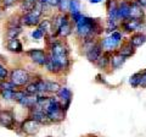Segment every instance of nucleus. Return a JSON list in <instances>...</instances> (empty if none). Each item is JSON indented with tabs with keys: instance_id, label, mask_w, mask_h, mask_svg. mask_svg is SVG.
<instances>
[{
	"instance_id": "nucleus-45",
	"label": "nucleus",
	"mask_w": 146,
	"mask_h": 137,
	"mask_svg": "<svg viewBox=\"0 0 146 137\" xmlns=\"http://www.w3.org/2000/svg\"><path fill=\"white\" fill-rule=\"evenodd\" d=\"M20 1H25V3H29V4H35L38 0H20Z\"/></svg>"
},
{
	"instance_id": "nucleus-19",
	"label": "nucleus",
	"mask_w": 146,
	"mask_h": 137,
	"mask_svg": "<svg viewBox=\"0 0 146 137\" xmlns=\"http://www.w3.org/2000/svg\"><path fill=\"white\" fill-rule=\"evenodd\" d=\"M73 31H74V25L70 21L63 26H61L60 28L55 32V34H56L57 38H60V39H67L70 36L73 34Z\"/></svg>"
},
{
	"instance_id": "nucleus-34",
	"label": "nucleus",
	"mask_w": 146,
	"mask_h": 137,
	"mask_svg": "<svg viewBox=\"0 0 146 137\" xmlns=\"http://www.w3.org/2000/svg\"><path fill=\"white\" fill-rule=\"evenodd\" d=\"M9 75H10V70H9V67L4 62L0 61V81L7 80Z\"/></svg>"
},
{
	"instance_id": "nucleus-17",
	"label": "nucleus",
	"mask_w": 146,
	"mask_h": 137,
	"mask_svg": "<svg viewBox=\"0 0 146 137\" xmlns=\"http://www.w3.org/2000/svg\"><path fill=\"white\" fill-rule=\"evenodd\" d=\"M127 59L124 56H122L119 53H112L110 54V68L111 70H118V68H121L123 65L125 64Z\"/></svg>"
},
{
	"instance_id": "nucleus-22",
	"label": "nucleus",
	"mask_w": 146,
	"mask_h": 137,
	"mask_svg": "<svg viewBox=\"0 0 146 137\" xmlns=\"http://www.w3.org/2000/svg\"><path fill=\"white\" fill-rule=\"evenodd\" d=\"M135 50H136L135 48H133L127 40H124V42L119 45V48L117 49V53H119L121 55L124 56L125 59H129L135 54Z\"/></svg>"
},
{
	"instance_id": "nucleus-20",
	"label": "nucleus",
	"mask_w": 146,
	"mask_h": 137,
	"mask_svg": "<svg viewBox=\"0 0 146 137\" xmlns=\"http://www.w3.org/2000/svg\"><path fill=\"white\" fill-rule=\"evenodd\" d=\"M102 54H104L102 48H101V45H100V42H99L94 48H91L88 53H85V54H84V55H85L86 59H88V61H89V62L95 64V62L99 60V58L101 56Z\"/></svg>"
},
{
	"instance_id": "nucleus-9",
	"label": "nucleus",
	"mask_w": 146,
	"mask_h": 137,
	"mask_svg": "<svg viewBox=\"0 0 146 137\" xmlns=\"http://www.w3.org/2000/svg\"><path fill=\"white\" fill-rule=\"evenodd\" d=\"M28 116H31L32 119H34L35 121H38L39 124H42V125H52L51 121L49 120L48 115L43 110V108L39 107L38 104L28 110Z\"/></svg>"
},
{
	"instance_id": "nucleus-3",
	"label": "nucleus",
	"mask_w": 146,
	"mask_h": 137,
	"mask_svg": "<svg viewBox=\"0 0 146 137\" xmlns=\"http://www.w3.org/2000/svg\"><path fill=\"white\" fill-rule=\"evenodd\" d=\"M43 16H44L43 4L36 1L34 7L32 9L31 11L21 13L22 27H38L39 22L42 21V19H43Z\"/></svg>"
},
{
	"instance_id": "nucleus-31",
	"label": "nucleus",
	"mask_w": 146,
	"mask_h": 137,
	"mask_svg": "<svg viewBox=\"0 0 146 137\" xmlns=\"http://www.w3.org/2000/svg\"><path fill=\"white\" fill-rule=\"evenodd\" d=\"M140 79H141V71L135 72L129 77V85L133 88H139L140 86Z\"/></svg>"
},
{
	"instance_id": "nucleus-5",
	"label": "nucleus",
	"mask_w": 146,
	"mask_h": 137,
	"mask_svg": "<svg viewBox=\"0 0 146 137\" xmlns=\"http://www.w3.org/2000/svg\"><path fill=\"white\" fill-rule=\"evenodd\" d=\"M40 127H42V124H39L38 121H35L31 116H27L18 124V126L16 127V131L20 135L31 137V136H35L38 134Z\"/></svg>"
},
{
	"instance_id": "nucleus-35",
	"label": "nucleus",
	"mask_w": 146,
	"mask_h": 137,
	"mask_svg": "<svg viewBox=\"0 0 146 137\" xmlns=\"http://www.w3.org/2000/svg\"><path fill=\"white\" fill-rule=\"evenodd\" d=\"M70 1L71 0H60L57 6V11L61 13H68V9H70Z\"/></svg>"
},
{
	"instance_id": "nucleus-36",
	"label": "nucleus",
	"mask_w": 146,
	"mask_h": 137,
	"mask_svg": "<svg viewBox=\"0 0 146 137\" xmlns=\"http://www.w3.org/2000/svg\"><path fill=\"white\" fill-rule=\"evenodd\" d=\"M18 4L17 0H0V6H1L3 10H6V9H10L13 5Z\"/></svg>"
},
{
	"instance_id": "nucleus-18",
	"label": "nucleus",
	"mask_w": 146,
	"mask_h": 137,
	"mask_svg": "<svg viewBox=\"0 0 146 137\" xmlns=\"http://www.w3.org/2000/svg\"><path fill=\"white\" fill-rule=\"evenodd\" d=\"M79 49H80V53L82 54H85L88 53L91 48H94L99 42H100V38L98 37H88V38H84L79 40Z\"/></svg>"
},
{
	"instance_id": "nucleus-44",
	"label": "nucleus",
	"mask_w": 146,
	"mask_h": 137,
	"mask_svg": "<svg viewBox=\"0 0 146 137\" xmlns=\"http://www.w3.org/2000/svg\"><path fill=\"white\" fill-rule=\"evenodd\" d=\"M133 1L138 4L139 6H141L144 10H146V0H133Z\"/></svg>"
},
{
	"instance_id": "nucleus-4",
	"label": "nucleus",
	"mask_w": 146,
	"mask_h": 137,
	"mask_svg": "<svg viewBox=\"0 0 146 137\" xmlns=\"http://www.w3.org/2000/svg\"><path fill=\"white\" fill-rule=\"evenodd\" d=\"M9 80H10L17 88H23L26 85L33 80V75L25 67H13L10 70V75H9Z\"/></svg>"
},
{
	"instance_id": "nucleus-29",
	"label": "nucleus",
	"mask_w": 146,
	"mask_h": 137,
	"mask_svg": "<svg viewBox=\"0 0 146 137\" xmlns=\"http://www.w3.org/2000/svg\"><path fill=\"white\" fill-rule=\"evenodd\" d=\"M7 27H22L21 13L20 15H12L11 17H9L6 21V28Z\"/></svg>"
},
{
	"instance_id": "nucleus-46",
	"label": "nucleus",
	"mask_w": 146,
	"mask_h": 137,
	"mask_svg": "<svg viewBox=\"0 0 146 137\" xmlns=\"http://www.w3.org/2000/svg\"><path fill=\"white\" fill-rule=\"evenodd\" d=\"M101 1H102V0H89L90 4H100Z\"/></svg>"
},
{
	"instance_id": "nucleus-15",
	"label": "nucleus",
	"mask_w": 146,
	"mask_h": 137,
	"mask_svg": "<svg viewBox=\"0 0 146 137\" xmlns=\"http://www.w3.org/2000/svg\"><path fill=\"white\" fill-rule=\"evenodd\" d=\"M5 48L9 50L10 53L13 54H22L25 52L23 49V44L18 38H13V39H6L5 42Z\"/></svg>"
},
{
	"instance_id": "nucleus-11",
	"label": "nucleus",
	"mask_w": 146,
	"mask_h": 137,
	"mask_svg": "<svg viewBox=\"0 0 146 137\" xmlns=\"http://www.w3.org/2000/svg\"><path fill=\"white\" fill-rule=\"evenodd\" d=\"M56 97L61 102L62 108L65 109L66 111H68V109H70V107H71V103H72V98H73L72 91L68 88L67 86H62V87L60 88V91L57 92Z\"/></svg>"
},
{
	"instance_id": "nucleus-7",
	"label": "nucleus",
	"mask_w": 146,
	"mask_h": 137,
	"mask_svg": "<svg viewBox=\"0 0 146 137\" xmlns=\"http://www.w3.org/2000/svg\"><path fill=\"white\" fill-rule=\"evenodd\" d=\"M146 30V22L141 20H133V19H127L121 22L119 31L123 32V34H131L135 32H145Z\"/></svg>"
},
{
	"instance_id": "nucleus-39",
	"label": "nucleus",
	"mask_w": 146,
	"mask_h": 137,
	"mask_svg": "<svg viewBox=\"0 0 146 137\" xmlns=\"http://www.w3.org/2000/svg\"><path fill=\"white\" fill-rule=\"evenodd\" d=\"M12 92H13V91L0 89V98L4 99V100H12Z\"/></svg>"
},
{
	"instance_id": "nucleus-43",
	"label": "nucleus",
	"mask_w": 146,
	"mask_h": 137,
	"mask_svg": "<svg viewBox=\"0 0 146 137\" xmlns=\"http://www.w3.org/2000/svg\"><path fill=\"white\" fill-rule=\"evenodd\" d=\"M96 82H99V83H102V85H107V81L105 80V77L101 74H99L96 76Z\"/></svg>"
},
{
	"instance_id": "nucleus-13",
	"label": "nucleus",
	"mask_w": 146,
	"mask_h": 137,
	"mask_svg": "<svg viewBox=\"0 0 146 137\" xmlns=\"http://www.w3.org/2000/svg\"><path fill=\"white\" fill-rule=\"evenodd\" d=\"M125 40L133 48L138 49L141 47V45H144L146 43V34L144 32H135V33L129 34V37H128V39H125Z\"/></svg>"
},
{
	"instance_id": "nucleus-40",
	"label": "nucleus",
	"mask_w": 146,
	"mask_h": 137,
	"mask_svg": "<svg viewBox=\"0 0 146 137\" xmlns=\"http://www.w3.org/2000/svg\"><path fill=\"white\" fill-rule=\"evenodd\" d=\"M84 15L82 12H77V13H72V15H70V19H71V22L73 25H76L77 22H78L82 17H83Z\"/></svg>"
},
{
	"instance_id": "nucleus-47",
	"label": "nucleus",
	"mask_w": 146,
	"mask_h": 137,
	"mask_svg": "<svg viewBox=\"0 0 146 137\" xmlns=\"http://www.w3.org/2000/svg\"><path fill=\"white\" fill-rule=\"evenodd\" d=\"M48 137H51V136H48Z\"/></svg>"
},
{
	"instance_id": "nucleus-30",
	"label": "nucleus",
	"mask_w": 146,
	"mask_h": 137,
	"mask_svg": "<svg viewBox=\"0 0 146 137\" xmlns=\"http://www.w3.org/2000/svg\"><path fill=\"white\" fill-rule=\"evenodd\" d=\"M82 3L80 0H71L70 1V9H68V15L77 12H82Z\"/></svg>"
},
{
	"instance_id": "nucleus-28",
	"label": "nucleus",
	"mask_w": 146,
	"mask_h": 137,
	"mask_svg": "<svg viewBox=\"0 0 146 137\" xmlns=\"http://www.w3.org/2000/svg\"><path fill=\"white\" fill-rule=\"evenodd\" d=\"M23 89H25V92L28 94V95H38L39 94L38 85H36V82H35L34 79L32 80L28 85H26L25 87H23Z\"/></svg>"
},
{
	"instance_id": "nucleus-41",
	"label": "nucleus",
	"mask_w": 146,
	"mask_h": 137,
	"mask_svg": "<svg viewBox=\"0 0 146 137\" xmlns=\"http://www.w3.org/2000/svg\"><path fill=\"white\" fill-rule=\"evenodd\" d=\"M140 88H146V68L141 71V79H140Z\"/></svg>"
},
{
	"instance_id": "nucleus-12",
	"label": "nucleus",
	"mask_w": 146,
	"mask_h": 137,
	"mask_svg": "<svg viewBox=\"0 0 146 137\" xmlns=\"http://www.w3.org/2000/svg\"><path fill=\"white\" fill-rule=\"evenodd\" d=\"M130 3L131 0H119L117 7V19L121 22L127 19H129V11H130Z\"/></svg>"
},
{
	"instance_id": "nucleus-42",
	"label": "nucleus",
	"mask_w": 146,
	"mask_h": 137,
	"mask_svg": "<svg viewBox=\"0 0 146 137\" xmlns=\"http://www.w3.org/2000/svg\"><path fill=\"white\" fill-rule=\"evenodd\" d=\"M60 0H45V5L50 6L51 9H57Z\"/></svg>"
},
{
	"instance_id": "nucleus-6",
	"label": "nucleus",
	"mask_w": 146,
	"mask_h": 137,
	"mask_svg": "<svg viewBox=\"0 0 146 137\" xmlns=\"http://www.w3.org/2000/svg\"><path fill=\"white\" fill-rule=\"evenodd\" d=\"M26 56L34 64V65L39 67H44L49 59V53L46 49H40V48H32L28 49L25 53Z\"/></svg>"
},
{
	"instance_id": "nucleus-25",
	"label": "nucleus",
	"mask_w": 146,
	"mask_h": 137,
	"mask_svg": "<svg viewBox=\"0 0 146 137\" xmlns=\"http://www.w3.org/2000/svg\"><path fill=\"white\" fill-rule=\"evenodd\" d=\"M119 25L121 22L117 21V20H105V24H104V33L106 34H111L112 32L118 31L119 30Z\"/></svg>"
},
{
	"instance_id": "nucleus-26",
	"label": "nucleus",
	"mask_w": 146,
	"mask_h": 137,
	"mask_svg": "<svg viewBox=\"0 0 146 137\" xmlns=\"http://www.w3.org/2000/svg\"><path fill=\"white\" fill-rule=\"evenodd\" d=\"M46 83H48V94L49 95H56L57 92L60 91V88L62 87V85L57 81L46 80Z\"/></svg>"
},
{
	"instance_id": "nucleus-10",
	"label": "nucleus",
	"mask_w": 146,
	"mask_h": 137,
	"mask_svg": "<svg viewBox=\"0 0 146 137\" xmlns=\"http://www.w3.org/2000/svg\"><path fill=\"white\" fill-rule=\"evenodd\" d=\"M121 44L122 43L115 40L110 34L100 38V45H101V48H102V52L106 54H112V53L117 52V49L119 48Z\"/></svg>"
},
{
	"instance_id": "nucleus-37",
	"label": "nucleus",
	"mask_w": 146,
	"mask_h": 137,
	"mask_svg": "<svg viewBox=\"0 0 146 137\" xmlns=\"http://www.w3.org/2000/svg\"><path fill=\"white\" fill-rule=\"evenodd\" d=\"M107 36H108V34H107ZM110 36H111V37L115 39V40L119 42V43H123V42L125 40V39H124V34H123V32L119 31V30H118V31H115V32H112V33L110 34Z\"/></svg>"
},
{
	"instance_id": "nucleus-23",
	"label": "nucleus",
	"mask_w": 146,
	"mask_h": 137,
	"mask_svg": "<svg viewBox=\"0 0 146 137\" xmlns=\"http://www.w3.org/2000/svg\"><path fill=\"white\" fill-rule=\"evenodd\" d=\"M36 100H38V95H28L27 94L25 98H22L17 104H20L22 108H26L27 110H29L33 107L36 105Z\"/></svg>"
},
{
	"instance_id": "nucleus-16",
	"label": "nucleus",
	"mask_w": 146,
	"mask_h": 137,
	"mask_svg": "<svg viewBox=\"0 0 146 137\" xmlns=\"http://www.w3.org/2000/svg\"><path fill=\"white\" fill-rule=\"evenodd\" d=\"M129 19H133V20H141V21H145L146 19V13L145 10L141 6H139L136 3H134L131 0L130 3V11H129Z\"/></svg>"
},
{
	"instance_id": "nucleus-27",
	"label": "nucleus",
	"mask_w": 146,
	"mask_h": 137,
	"mask_svg": "<svg viewBox=\"0 0 146 137\" xmlns=\"http://www.w3.org/2000/svg\"><path fill=\"white\" fill-rule=\"evenodd\" d=\"M22 27H7L6 32H5V36H6V39H13V38H18L22 34Z\"/></svg>"
},
{
	"instance_id": "nucleus-32",
	"label": "nucleus",
	"mask_w": 146,
	"mask_h": 137,
	"mask_svg": "<svg viewBox=\"0 0 146 137\" xmlns=\"http://www.w3.org/2000/svg\"><path fill=\"white\" fill-rule=\"evenodd\" d=\"M26 95H27V93L25 92L23 88H16L12 92V100H15L16 103H18L22 98H25Z\"/></svg>"
},
{
	"instance_id": "nucleus-38",
	"label": "nucleus",
	"mask_w": 146,
	"mask_h": 137,
	"mask_svg": "<svg viewBox=\"0 0 146 137\" xmlns=\"http://www.w3.org/2000/svg\"><path fill=\"white\" fill-rule=\"evenodd\" d=\"M31 36H32V38H33L34 40H42L43 38H44V34H43V32L40 31L39 28H35L32 31V33H31Z\"/></svg>"
},
{
	"instance_id": "nucleus-1",
	"label": "nucleus",
	"mask_w": 146,
	"mask_h": 137,
	"mask_svg": "<svg viewBox=\"0 0 146 137\" xmlns=\"http://www.w3.org/2000/svg\"><path fill=\"white\" fill-rule=\"evenodd\" d=\"M46 50L49 53V56L52 59L54 62L61 68L62 74H67L72 66L71 60V48L65 39L57 38L54 43L46 47Z\"/></svg>"
},
{
	"instance_id": "nucleus-2",
	"label": "nucleus",
	"mask_w": 146,
	"mask_h": 137,
	"mask_svg": "<svg viewBox=\"0 0 146 137\" xmlns=\"http://www.w3.org/2000/svg\"><path fill=\"white\" fill-rule=\"evenodd\" d=\"M74 33L76 38L82 40L88 37H98L101 38V34L104 33V26L100 19L96 17H90L84 15L82 19L74 25Z\"/></svg>"
},
{
	"instance_id": "nucleus-24",
	"label": "nucleus",
	"mask_w": 146,
	"mask_h": 137,
	"mask_svg": "<svg viewBox=\"0 0 146 137\" xmlns=\"http://www.w3.org/2000/svg\"><path fill=\"white\" fill-rule=\"evenodd\" d=\"M94 65L96 66L99 70H101L104 72L108 71V68H110V54L104 53L99 58V60L94 64Z\"/></svg>"
},
{
	"instance_id": "nucleus-8",
	"label": "nucleus",
	"mask_w": 146,
	"mask_h": 137,
	"mask_svg": "<svg viewBox=\"0 0 146 137\" xmlns=\"http://www.w3.org/2000/svg\"><path fill=\"white\" fill-rule=\"evenodd\" d=\"M0 126L7 130H16L18 126L16 115L11 109H0Z\"/></svg>"
},
{
	"instance_id": "nucleus-21",
	"label": "nucleus",
	"mask_w": 146,
	"mask_h": 137,
	"mask_svg": "<svg viewBox=\"0 0 146 137\" xmlns=\"http://www.w3.org/2000/svg\"><path fill=\"white\" fill-rule=\"evenodd\" d=\"M36 28H39L40 31L43 32L44 38L46 37V36L54 33L52 22H51V19H50V17H44V19H42V21L39 22V25H38V27H36Z\"/></svg>"
},
{
	"instance_id": "nucleus-33",
	"label": "nucleus",
	"mask_w": 146,
	"mask_h": 137,
	"mask_svg": "<svg viewBox=\"0 0 146 137\" xmlns=\"http://www.w3.org/2000/svg\"><path fill=\"white\" fill-rule=\"evenodd\" d=\"M17 87L12 83L10 80H4V81H0V89H4V91H15Z\"/></svg>"
},
{
	"instance_id": "nucleus-14",
	"label": "nucleus",
	"mask_w": 146,
	"mask_h": 137,
	"mask_svg": "<svg viewBox=\"0 0 146 137\" xmlns=\"http://www.w3.org/2000/svg\"><path fill=\"white\" fill-rule=\"evenodd\" d=\"M119 0H106L105 1V7H106V19L107 20H117V7ZM121 22V21H119Z\"/></svg>"
},
{
	"instance_id": "nucleus-48",
	"label": "nucleus",
	"mask_w": 146,
	"mask_h": 137,
	"mask_svg": "<svg viewBox=\"0 0 146 137\" xmlns=\"http://www.w3.org/2000/svg\"><path fill=\"white\" fill-rule=\"evenodd\" d=\"M17 1H20V0H17Z\"/></svg>"
}]
</instances>
